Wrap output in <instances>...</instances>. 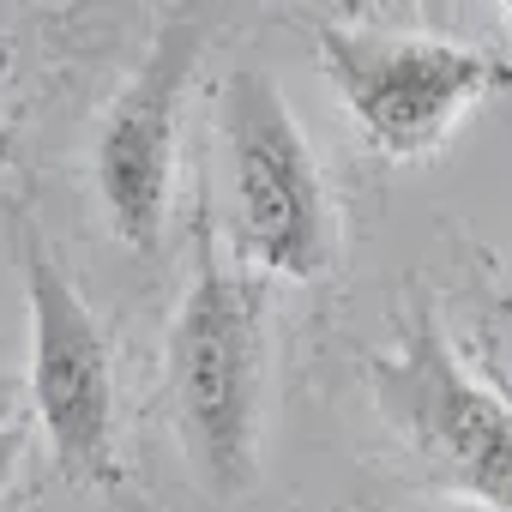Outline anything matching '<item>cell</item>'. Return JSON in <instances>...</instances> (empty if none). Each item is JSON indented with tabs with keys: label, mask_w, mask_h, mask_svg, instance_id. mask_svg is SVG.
<instances>
[{
	"label": "cell",
	"mask_w": 512,
	"mask_h": 512,
	"mask_svg": "<svg viewBox=\"0 0 512 512\" xmlns=\"http://www.w3.org/2000/svg\"><path fill=\"white\" fill-rule=\"evenodd\" d=\"M217 133H223L235 266L260 284L326 278L338 260V205L278 79L260 67L229 73Z\"/></svg>",
	"instance_id": "cell-1"
},
{
	"label": "cell",
	"mask_w": 512,
	"mask_h": 512,
	"mask_svg": "<svg viewBox=\"0 0 512 512\" xmlns=\"http://www.w3.org/2000/svg\"><path fill=\"white\" fill-rule=\"evenodd\" d=\"M169 404L181 446L217 494H241L260 464V398H266V302L260 278L223 266L199 241V266L169 326Z\"/></svg>",
	"instance_id": "cell-2"
},
{
	"label": "cell",
	"mask_w": 512,
	"mask_h": 512,
	"mask_svg": "<svg viewBox=\"0 0 512 512\" xmlns=\"http://www.w3.org/2000/svg\"><path fill=\"white\" fill-rule=\"evenodd\" d=\"M241 0H169L163 19L145 37L139 67L127 85L109 97L97 139H91V187L103 205V223L115 229L121 247L157 253L175 205V175H181V109L187 91L235 19Z\"/></svg>",
	"instance_id": "cell-3"
},
{
	"label": "cell",
	"mask_w": 512,
	"mask_h": 512,
	"mask_svg": "<svg viewBox=\"0 0 512 512\" xmlns=\"http://www.w3.org/2000/svg\"><path fill=\"white\" fill-rule=\"evenodd\" d=\"M314 55L362 145L392 163L434 157L458 133V121L512 79L494 49L440 31L314 25Z\"/></svg>",
	"instance_id": "cell-4"
},
{
	"label": "cell",
	"mask_w": 512,
	"mask_h": 512,
	"mask_svg": "<svg viewBox=\"0 0 512 512\" xmlns=\"http://www.w3.org/2000/svg\"><path fill=\"white\" fill-rule=\"evenodd\" d=\"M374 410L428 482L482 512H512V398L464 368L434 314H416L374 362Z\"/></svg>",
	"instance_id": "cell-5"
},
{
	"label": "cell",
	"mask_w": 512,
	"mask_h": 512,
	"mask_svg": "<svg viewBox=\"0 0 512 512\" xmlns=\"http://www.w3.org/2000/svg\"><path fill=\"white\" fill-rule=\"evenodd\" d=\"M25 272V320H31V422L43 428L55 464L79 488H115L121 482V398H115V356L97 308L67 278L55 253L25 235L19 253Z\"/></svg>",
	"instance_id": "cell-6"
},
{
	"label": "cell",
	"mask_w": 512,
	"mask_h": 512,
	"mask_svg": "<svg viewBox=\"0 0 512 512\" xmlns=\"http://www.w3.org/2000/svg\"><path fill=\"white\" fill-rule=\"evenodd\" d=\"M25 410L13 398H0V494H7V482L19 476V458H25Z\"/></svg>",
	"instance_id": "cell-7"
},
{
	"label": "cell",
	"mask_w": 512,
	"mask_h": 512,
	"mask_svg": "<svg viewBox=\"0 0 512 512\" xmlns=\"http://www.w3.org/2000/svg\"><path fill=\"white\" fill-rule=\"evenodd\" d=\"M0 73H7V37H0Z\"/></svg>",
	"instance_id": "cell-8"
},
{
	"label": "cell",
	"mask_w": 512,
	"mask_h": 512,
	"mask_svg": "<svg viewBox=\"0 0 512 512\" xmlns=\"http://www.w3.org/2000/svg\"><path fill=\"white\" fill-rule=\"evenodd\" d=\"M500 7H506V19H512V0H500Z\"/></svg>",
	"instance_id": "cell-9"
}]
</instances>
